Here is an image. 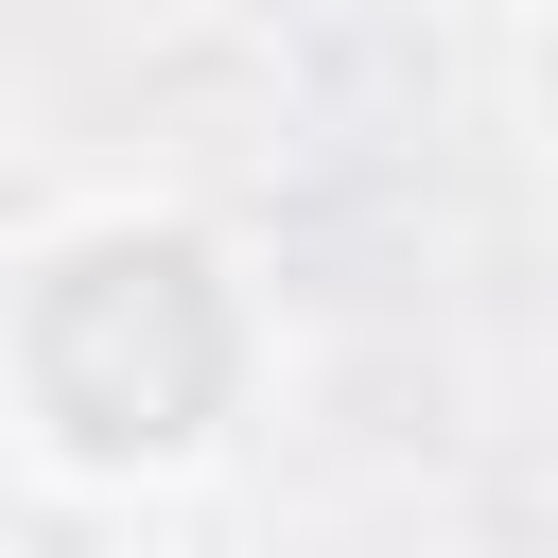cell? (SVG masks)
<instances>
[{
  "label": "cell",
  "instance_id": "obj_1",
  "mask_svg": "<svg viewBox=\"0 0 558 558\" xmlns=\"http://www.w3.org/2000/svg\"><path fill=\"white\" fill-rule=\"evenodd\" d=\"M279 418V279L192 192H70L0 244V471L70 523H174Z\"/></svg>",
  "mask_w": 558,
  "mask_h": 558
}]
</instances>
